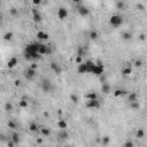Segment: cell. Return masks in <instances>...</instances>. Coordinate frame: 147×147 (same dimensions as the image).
I'll return each mask as SVG.
<instances>
[{"instance_id":"1","label":"cell","mask_w":147,"mask_h":147,"mask_svg":"<svg viewBox=\"0 0 147 147\" xmlns=\"http://www.w3.org/2000/svg\"><path fill=\"white\" fill-rule=\"evenodd\" d=\"M122 22H123V20L120 15H112L110 19H109V24L112 26H114V28L120 26L122 24Z\"/></svg>"},{"instance_id":"2","label":"cell","mask_w":147,"mask_h":147,"mask_svg":"<svg viewBox=\"0 0 147 147\" xmlns=\"http://www.w3.org/2000/svg\"><path fill=\"white\" fill-rule=\"evenodd\" d=\"M92 74H94L96 76H102L103 74V64L102 62H98V64H96V67H94V69H93V72Z\"/></svg>"},{"instance_id":"3","label":"cell","mask_w":147,"mask_h":147,"mask_svg":"<svg viewBox=\"0 0 147 147\" xmlns=\"http://www.w3.org/2000/svg\"><path fill=\"white\" fill-rule=\"evenodd\" d=\"M41 89H43L44 92L50 93V92L53 91V85H52V83L50 82V81H44V82L41 83Z\"/></svg>"},{"instance_id":"4","label":"cell","mask_w":147,"mask_h":147,"mask_svg":"<svg viewBox=\"0 0 147 147\" xmlns=\"http://www.w3.org/2000/svg\"><path fill=\"white\" fill-rule=\"evenodd\" d=\"M77 12H78V14H79L81 16L85 17V16H87V15L90 14V9L87 8V7L83 6V5H81V6L77 7Z\"/></svg>"},{"instance_id":"5","label":"cell","mask_w":147,"mask_h":147,"mask_svg":"<svg viewBox=\"0 0 147 147\" xmlns=\"http://www.w3.org/2000/svg\"><path fill=\"white\" fill-rule=\"evenodd\" d=\"M85 106H86V108H90V109L100 108V102L98 100H87Z\"/></svg>"},{"instance_id":"6","label":"cell","mask_w":147,"mask_h":147,"mask_svg":"<svg viewBox=\"0 0 147 147\" xmlns=\"http://www.w3.org/2000/svg\"><path fill=\"white\" fill-rule=\"evenodd\" d=\"M58 17L59 20H61V21H63L64 19H67L68 17V10L63 8V7H60L58 9Z\"/></svg>"},{"instance_id":"7","label":"cell","mask_w":147,"mask_h":147,"mask_svg":"<svg viewBox=\"0 0 147 147\" xmlns=\"http://www.w3.org/2000/svg\"><path fill=\"white\" fill-rule=\"evenodd\" d=\"M32 17H33V21L36 22V23H40L41 22V20H43V17H41V15H40V13H39L37 9H32Z\"/></svg>"},{"instance_id":"8","label":"cell","mask_w":147,"mask_h":147,"mask_svg":"<svg viewBox=\"0 0 147 147\" xmlns=\"http://www.w3.org/2000/svg\"><path fill=\"white\" fill-rule=\"evenodd\" d=\"M36 74H37V70L31 69L30 67H29V68H28V69L25 70V72H24V75H25V77L28 78V79H32V78H35Z\"/></svg>"},{"instance_id":"9","label":"cell","mask_w":147,"mask_h":147,"mask_svg":"<svg viewBox=\"0 0 147 147\" xmlns=\"http://www.w3.org/2000/svg\"><path fill=\"white\" fill-rule=\"evenodd\" d=\"M17 63H19V60H17V58L13 56V58L9 59V61H8V63H7V67H8L9 69H13V68H15V67L17 66Z\"/></svg>"},{"instance_id":"10","label":"cell","mask_w":147,"mask_h":147,"mask_svg":"<svg viewBox=\"0 0 147 147\" xmlns=\"http://www.w3.org/2000/svg\"><path fill=\"white\" fill-rule=\"evenodd\" d=\"M51 69L54 71L56 75H60V74L62 72V68H61V67H60L56 62H52V63H51Z\"/></svg>"},{"instance_id":"11","label":"cell","mask_w":147,"mask_h":147,"mask_svg":"<svg viewBox=\"0 0 147 147\" xmlns=\"http://www.w3.org/2000/svg\"><path fill=\"white\" fill-rule=\"evenodd\" d=\"M138 100V94L136 92H130L128 94V101L129 102H134Z\"/></svg>"},{"instance_id":"12","label":"cell","mask_w":147,"mask_h":147,"mask_svg":"<svg viewBox=\"0 0 147 147\" xmlns=\"http://www.w3.org/2000/svg\"><path fill=\"white\" fill-rule=\"evenodd\" d=\"M78 74H86L87 72V68H86V64L84 63H82V64H78Z\"/></svg>"},{"instance_id":"13","label":"cell","mask_w":147,"mask_h":147,"mask_svg":"<svg viewBox=\"0 0 147 147\" xmlns=\"http://www.w3.org/2000/svg\"><path fill=\"white\" fill-rule=\"evenodd\" d=\"M101 92L105 93V94H108L109 92H110V85L107 83H103L101 85Z\"/></svg>"},{"instance_id":"14","label":"cell","mask_w":147,"mask_h":147,"mask_svg":"<svg viewBox=\"0 0 147 147\" xmlns=\"http://www.w3.org/2000/svg\"><path fill=\"white\" fill-rule=\"evenodd\" d=\"M85 64H86V68H87V72H93V69H94V67H96V63L92 62V61H87V62H85Z\"/></svg>"},{"instance_id":"15","label":"cell","mask_w":147,"mask_h":147,"mask_svg":"<svg viewBox=\"0 0 147 147\" xmlns=\"http://www.w3.org/2000/svg\"><path fill=\"white\" fill-rule=\"evenodd\" d=\"M58 128L61 129V130H66V129L68 128V123L64 121V120H60L58 122Z\"/></svg>"},{"instance_id":"16","label":"cell","mask_w":147,"mask_h":147,"mask_svg":"<svg viewBox=\"0 0 147 147\" xmlns=\"http://www.w3.org/2000/svg\"><path fill=\"white\" fill-rule=\"evenodd\" d=\"M86 99L87 100H98V96H96V93L94 92H89V93H86Z\"/></svg>"},{"instance_id":"17","label":"cell","mask_w":147,"mask_h":147,"mask_svg":"<svg viewBox=\"0 0 147 147\" xmlns=\"http://www.w3.org/2000/svg\"><path fill=\"white\" fill-rule=\"evenodd\" d=\"M47 47H48V46H46V45H44V44H40V45H39L38 53L40 54V55H44V54H46V52H47Z\"/></svg>"},{"instance_id":"18","label":"cell","mask_w":147,"mask_h":147,"mask_svg":"<svg viewBox=\"0 0 147 147\" xmlns=\"http://www.w3.org/2000/svg\"><path fill=\"white\" fill-rule=\"evenodd\" d=\"M121 37H122V39H124V40H130V39L132 38V35L129 31H124V32H122Z\"/></svg>"},{"instance_id":"19","label":"cell","mask_w":147,"mask_h":147,"mask_svg":"<svg viewBox=\"0 0 147 147\" xmlns=\"http://www.w3.org/2000/svg\"><path fill=\"white\" fill-rule=\"evenodd\" d=\"M39 130H40V133L43 134V136H45V137H50V134H51V130H50V129L40 128Z\"/></svg>"},{"instance_id":"20","label":"cell","mask_w":147,"mask_h":147,"mask_svg":"<svg viewBox=\"0 0 147 147\" xmlns=\"http://www.w3.org/2000/svg\"><path fill=\"white\" fill-rule=\"evenodd\" d=\"M29 130H30L31 132H37L39 130V127L37 125V123H31V124L29 125Z\"/></svg>"},{"instance_id":"21","label":"cell","mask_w":147,"mask_h":147,"mask_svg":"<svg viewBox=\"0 0 147 147\" xmlns=\"http://www.w3.org/2000/svg\"><path fill=\"white\" fill-rule=\"evenodd\" d=\"M132 74V69L130 68V67H127V68H124L123 70H122V75L123 76H129V75H131Z\"/></svg>"},{"instance_id":"22","label":"cell","mask_w":147,"mask_h":147,"mask_svg":"<svg viewBox=\"0 0 147 147\" xmlns=\"http://www.w3.org/2000/svg\"><path fill=\"white\" fill-rule=\"evenodd\" d=\"M136 136H137L138 139H142V138L145 137V131H144L142 129H138V131H137Z\"/></svg>"},{"instance_id":"23","label":"cell","mask_w":147,"mask_h":147,"mask_svg":"<svg viewBox=\"0 0 147 147\" xmlns=\"http://www.w3.org/2000/svg\"><path fill=\"white\" fill-rule=\"evenodd\" d=\"M10 139H12L15 144H19L20 142V134L16 133V132H14V133L12 134V138H10Z\"/></svg>"},{"instance_id":"24","label":"cell","mask_w":147,"mask_h":147,"mask_svg":"<svg viewBox=\"0 0 147 147\" xmlns=\"http://www.w3.org/2000/svg\"><path fill=\"white\" fill-rule=\"evenodd\" d=\"M139 107H140V105H139V102H138V101L130 102V108L133 109V110H138V109H139Z\"/></svg>"},{"instance_id":"25","label":"cell","mask_w":147,"mask_h":147,"mask_svg":"<svg viewBox=\"0 0 147 147\" xmlns=\"http://www.w3.org/2000/svg\"><path fill=\"white\" fill-rule=\"evenodd\" d=\"M99 38V33L96 31H91L90 32V39H92V40H96V39H98Z\"/></svg>"},{"instance_id":"26","label":"cell","mask_w":147,"mask_h":147,"mask_svg":"<svg viewBox=\"0 0 147 147\" xmlns=\"http://www.w3.org/2000/svg\"><path fill=\"white\" fill-rule=\"evenodd\" d=\"M70 100L74 103H77L78 101H79V98H78V96H77V94H75V93H71V94H70Z\"/></svg>"},{"instance_id":"27","label":"cell","mask_w":147,"mask_h":147,"mask_svg":"<svg viewBox=\"0 0 147 147\" xmlns=\"http://www.w3.org/2000/svg\"><path fill=\"white\" fill-rule=\"evenodd\" d=\"M101 141H102V144L105 145V146H107L109 142H110V137H108V136H105V137H102V138H101Z\"/></svg>"},{"instance_id":"28","label":"cell","mask_w":147,"mask_h":147,"mask_svg":"<svg viewBox=\"0 0 147 147\" xmlns=\"http://www.w3.org/2000/svg\"><path fill=\"white\" fill-rule=\"evenodd\" d=\"M19 105H20V107H21V108H28V106H29L28 101H26V100H24V99H22V100L19 102Z\"/></svg>"},{"instance_id":"29","label":"cell","mask_w":147,"mask_h":147,"mask_svg":"<svg viewBox=\"0 0 147 147\" xmlns=\"http://www.w3.org/2000/svg\"><path fill=\"white\" fill-rule=\"evenodd\" d=\"M12 38H13V32L8 31L4 35V39H5V40H10Z\"/></svg>"},{"instance_id":"30","label":"cell","mask_w":147,"mask_h":147,"mask_svg":"<svg viewBox=\"0 0 147 147\" xmlns=\"http://www.w3.org/2000/svg\"><path fill=\"white\" fill-rule=\"evenodd\" d=\"M45 33H46V32H44V31H38L37 32V38H38L39 40H44Z\"/></svg>"},{"instance_id":"31","label":"cell","mask_w":147,"mask_h":147,"mask_svg":"<svg viewBox=\"0 0 147 147\" xmlns=\"http://www.w3.org/2000/svg\"><path fill=\"white\" fill-rule=\"evenodd\" d=\"M83 54H84V48L82 46H79L78 50H77V56H82L83 58Z\"/></svg>"},{"instance_id":"32","label":"cell","mask_w":147,"mask_h":147,"mask_svg":"<svg viewBox=\"0 0 147 147\" xmlns=\"http://www.w3.org/2000/svg\"><path fill=\"white\" fill-rule=\"evenodd\" d=\"M60 137H61L62 139H67V138L69 137V133H68L66 130H62V132L60 133Z\"/></svg>"},{"instance_id":"33","label":"cell","mask_w":147,"mask_h":147,"mask_svg":"<svg viewBox=\"0 0 147 147\" xmlns=\"http://www.w3.org/2000/svg\"><path fill=\"white\" fill-rule=\"evenodd\" d=\"M124 6H125V4H124L123 1H117V2H116V7H117L118 9H123Z\"/></svg>"},{"instance_id":"34","label":"cell","mask_w":147,"mask_h":147,"mask_svg":"<svg viewBox=\"0 0 147 147\" xmlns=\"http://www.w3.org/2000/svg\"><path fill=\"white\" fill-rule=\"evenodd\" d=\"M5 109H6L7 112H10V110H13V105L9 102H7L6 105H5Z\"/></svg>"},{"instance_id":"35","label":"cell","mask_w":147,"mask_h":147,"mask_svg":"<svg viewBox=\"0 0 147 147\" xmlns=\"http://www.w3.org/2000/svg\"><path fill=\"white\" fill-rule=\"evenodd\" d=\"M123 147H134V145H133V142H132L131 140H128V141H125V142H124Z\"/></svg>"},{"instance_id":"36","label":"cell","mask_w":147,"mask_h":147,"mask_svg":"<svg viewBox=\"0 0 147 147\" xmlns=\"http://www.w3.org/2000/svg\"><path fill=\"white\" fill-rule=\"evenodd\" d=\"M9 13H10V15H13V16H15V15H17V14H19V12H17V9H16V8H10V9H9Z\"/></svg>"},{"instance_id":"37","label":"cell","mask_w":147,"mask_h":147,"mask_svg":"<svg viewBox=\"0 0 147 147\" xmlns=\"http://www.w3.org/2000/svg\"><path fill=\"white\" fill-rule=\"evenodd\" d=\"M7 125H8V128L9 129H16V124H15L13 121H9L8 123H7Z\"/></svg>"},{"instance_id":"38","label":"cell","mask_w":147,"mask_h":147,"mask_svg":"<svg viewBox=\"0 0 147 147\" xmlns=\"http://www.w3.org/2000/svg\"><path fill=\"white\" fill-rule=\"evenodd\" d=\"M134 66L138 67V68H140L141 66H142V61H141V60H136V61H134Z\"/></svg>"},{"instance_id":"39","label":"cell","mask_w":147,"mask_h":147,"mask_svg":"<svg viewBox=\"0 0 147 147\" xmlns=\"http://www.w3.org/2000/svg\"><path fill=\"white\" fill-rule=\"evenodd\" d=\"M75 61H76V63L82 64V63H83V58H82V56H76Z\"/></svg>"},{"instance_id":"40","label":"cell","mask_w":147,"mask_h":147,"mask_svg":"<svg viewBox=\"0 0 147 147\" xmlns=\"http://www.w3.org/2000/svg\"><path fill=\"white\" fill-rule=\"evenodd\" d=\"M147 36L145 35V33H141V35H139V40H141V41H144V40H146Z\"/></svg>"},{"instance_id":"41","label":"cell","mask_w":147,"mask_h":147,"mask_svg":"<svg viewBox=\"0 0 147 147\" xmlns=\"http://www.w3.org/2000/svg\"><path fill=\"white\" fill-rule=\"evenodd\" d=\"M15 145H16V144H15V142H14L12 139H10V140L7 142V146H8V147H15Z\"/></svg>"},{"instance_id":"42","label":"cell","mask_w":147,"mask_h":147,"mask_svg":"<svg viewBox=\"0 0 147 147\" xmlns=\"http://www.w3.org/2000/svg\"><path fill=\"white\" fill-rule=\"evenodd\" d=\"M30 68H31V69H35V70H37V68H38V64H37V63H35V62H33V63H31V66H30Z\"/></svg>"},{"instance_id":"43","label":"cell","mask_w":147,"mask_h":147,"mask_svg":"<svg viewBox=\"0 0 147 147\" xmlns=\"http://www.w3.org/2000/svg\"><path fill=\"white\" fill-rule=\"evenodd\" d=\"M32 4H33L35 6H39V5L41 4V1H40V0H33V1H32Z\"/></svg>"},{"instance_id":"44","label":"cell","mask_w":147,"mask_h":147,"mask_svg":"<svg viewBox=\"0 0 147 147\" xmlns=\"http://www.w3.org/2000/svg\"><path fill=\"white\" fill-rule=\"evenodd\" d=\"M137 8H138V9H140V10H144V8H145V7L142 6L141 4H137Z\"/></svg>"},{"instance_id":"45","label":"cell","mask_w":147,"mask_h":147,"mask_svg":"<svg viewBox=\"0 0 147 147\" xmlns=\"http://www.w3.org/2000/svg\"><path fill=\"white\" fill-rule=\"evenodd\" d=\"M14 84H15V86H20V85H21V81H20V79H16V81L14 82Z\"/></svg>"},{"instance_id":"46","label":"cell","mask_w":147,"mask_h":147,"mask_svg":"<svg viewBox=\"0 0 147 147\" xmlns=\"http://www.w3.org/2000/svg\"><path fill=\"white\" fill-rule=\"evenodd\" d=\"M51 53H52V48L48 46V47H47V52H46V55H48V54H51Z\"/></svg>"},{"instance_id":"47","label":"cell","mask_w":147,"mask_h":147,"mask_svg":"<svg viewBox=\"0 0 147 147\" xmlns=\"http://www.w3.org/2000/svg\"><path fill=\"white\" fill-rule=\"evenodd\" d=\"M36 141H37V144H43V141L44 140H43V138H37V140Z\"/></svg>"},{"instance_id":"48","label":"cell","mask_w":147,"mask_h":147,"mask_svg":"<svg viewBox=\"0 0 147 147\" xmlns=\"http://www.w3.org/2000/svg\"><path fill=\"white\" fill-rule=\"evenodd\" d=\"M64 147H70V146H64Z\"/></svg>"}]
</instances>
